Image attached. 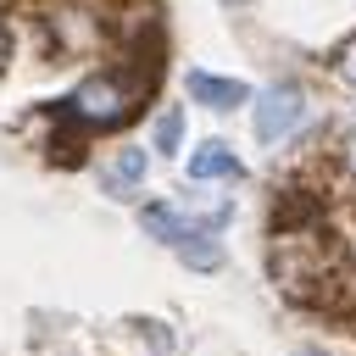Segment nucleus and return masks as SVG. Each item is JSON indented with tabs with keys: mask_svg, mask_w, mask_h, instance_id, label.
I'll return each instance as SVG.
<instances>
[{
	"mask_svg": "<svg viewBox=\"0 0 356 356\" xmlns=\"http://www.w3.org/2000/svg\"><path fill=\"white\" fill-rule=\"evenodd\" d=\"M67 111L83 117V122H122V117L134 111V95H128L122 78H83V83L72 89Z\"/></svg>",
	"mask_w": 356,
	"mask_h": 356,
	"instance_id": "nucleus-1",
	"label": "nucleus"
},
{
	"mask_svg": "<svg viewBox=\"0 0 356 356\" xmlns=\"http://www.w3.org/2000/svg\"><path fill=\"white\" fill-rule=\"evenodd\" d=\"M306 117V100H300V89H289V83H278V89H267L261 100H256V139L261 145H278L295 122Z\"/></svg>",
	"mask_w": 356,
	"mask_h": 356,
	"instance_id": "nucleus-2",
	"label": "nucleus"
},
{
	"mask_svg": "<svg viewBox=\"0 0 356 356\" xmlns=\"http://www.w3.org/2000/svg\"><path fill=\"white\" fill-rule=\"evenodd\" d=\"M189 95L200 100V106H217V111H228V106H239L250 89L239 83V78H217V72H189Z\"/></svg>",
	"mask_w": 356,
	"mask_h": 356,
	"instance_id": "nucleus-3",
	"label": "nucleus"
},
{
	"mask_svg": "<svg viewBox=\"0 0 356 356\" xmlns=\"http://www.w3.org/2000/svg\"><path fill=\"white\" fill-rule=\"evenodd\" d=\"M189 178H239V156H234L222 139H206V145L189 156Z\"/></svg>",
	"mask_w": 356,
	"mask_h": 356,
	"instance_id": "nucleus-4",
	"label": "nucleus"
},
{
	"mask_svg": "<svg viewBox=\"0 0 356 356\" xmlns=\"http://www.w3.org/2000/svg\"><path fill=\"white\" fill-rule=\"evenodd\" d=\"M139 222H145V228H150L161 245H184V239L195 234V222H184L172 206H145V211H139Z\"/></svg>",
	"mask_w": 356,
	"mask_h": 356,
	"instance_id": "nucleus-5",
	"label": "nucleus"
},
{
	"mask_svg": "<svg viewBox=\"0 0 356 356\" xmlns=\"http://www.w3.org/2000/svg\"><path fill=\"white\" fill-rule=\"evenodd\" d=\"M139 178H145V150H134V145H128V150H122V156L111 161L106 184H111V195H128V189H134Z\"/></svg>",
	"mask_w": 356,
	"mask_h": 356,
	"instance_id": "nucleus-6",
	"label": "nucleus"
},
{
	"mask_svg": "<svg viewBox=\"0 0 356 356\" xmlns=\"http://www.w3.org/2000/svg\"><path fill=\"white\" fill-rule=\"evenodd\" d=\"M178 256H184L189 267H200V273H211V267H222V250H217L211 239H200V234H189V239L178 245Z\"/></svg>",
	"mask_w": 356,
	"mask_h": 356,
	"instance_id": "nucleus-7",
	"label": "nucleus"
},
{
	"mask_svg": "<svg viewBox=\"0 0 356 356\" xmlns=\"http://www.w3.org/2000/svg\"><path fill=\"white\" fill-rule=\"evenodd\" d=\"M178 139H184V111H161L156 117V150H178Z\"/></svg>",
	"mask_w": 356,
	"mask_h": 356,
	"instance_id": "nucleus-8",
	"label": "nucleus"
},
{
	"mask_svg": "<svg viewBox=\"0 0 356 356\" xmlns=\"http://www.w3.org/2000/svg\"><path fill=\"white\" fill-rule=\"evenodd\" d=\"M334 72H339L345 83H356V44H345V50H339V61H334Z\"/></svg>",
	"mask_w": 356,
	"mask_h": 356,
	"instance_id": "nucleus-9",
	"label": "nucleus"
},
{
	"mask_svg": "<svg viewBox=\"0 0 356 356\" xmlns=\"http://www.w3.org/2000/svg\"><path fill=\"white\" fill-rule=\"evenodd\" d=\"M339 156H345V167H350V172H356V128H350V134H345V145H339Z\"/></svg>",
	"mask_w": 356,
	"mask_h": 356,
	"instance_id": "nucleus-10",
	"label": "nucleus"
},
{
	"mask_svg": "<svg viewBox=\"0 0 356 356\" xmlns=\"http://www.w3.org/2000/svg\"><path fill=\"white\" fill-rule=\"evenodd\" d=\"M6 56H11V28H6V17H0V67H6Z\"/></svg>",
	"mask_w": 356,
	"mask_h": 356,
	"instance_id": "nucleus-11",
	"label": "nucleus"
},
{
	"mask_svg": "<svg viewBox=\"0 0 356 356\" xmlns=\"http://www.w3.org/2000/svg\"><path fill=\"white\" fill-rule=\"evenodd\" d=\"M300 356H317V350H300Z\"/></svg>",
	"mask_w": 356,
	"mask_h": 356,
	"instance_id": "nucleus-12",
	"label": "nucleus"
},
{
	"mask_svg": "<svg viewBox=\"0 0 356 356\" xmlns=\"http://www.w3.org/2000/svg\"><path fill=\"white\" fill-rule=\"evenodd\" d=\"M228 6H239V0H228Z\"/></svg>",
	"mask_w": 356,
	"mask_h": 356,
	"instance_id": "nucleus-13",
	"label": "nucleus"
}]
</instances>
